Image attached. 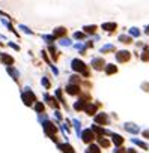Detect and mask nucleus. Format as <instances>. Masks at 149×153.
Segmentation results:
<instances>
[{"instance_id":"1","label":"nucleus","mask_w":149,"mask_h":153,"mask_svg":"<svg viewBox=\"0 0 149 153\" xmlns=\"http://www.w3.org/2000/svg\"><path fill=\"white\" fill-rule=\"evenodd\" d=\"M72 69L74 71H77V72H81L83 75H89V72H87V69H86V65L81 62V60H78V59H74L72 60Z\"/></svg>"},{"instance_id":"2","label":"nucleus","mask_w":149,"mask_h":153,"mask_svg":"<svg viewBox=\"0 0 149 153\" xmlns=\"http://www.w3.org/2000/svg\"><path fill=\"white\" fill-rule=\"evenodd\" d=\"M23 101H24L26 105H32L35 101H36V96H35V93L30 89H26L24 93H23Z\"/></svg>"},{"instance_id":"3","label":"nucleus","mask_w":149,"mask_h":153,"mask_svg":"<svg viewBox=\"0 0 149 153\" xmlns=\"http://www.w3.org/2000/svg\"><path fill=\"white\" fill-rule=\"evenodd\" d=\"M44 129H45V134L47 135H50V137L51 138H53V140H56V132H57V128H56V126L53 125V123H51V122H44Z\"/></svg>"},{"instance_id":"4","label":"nucleus","mask_w":149,"mask_h":153,"mask_svg":"<svg viewBox=\"0 0 149 153\" xmlns=\"http://www.w3.org/2000/svg\"><path fill=\"white\" fill-rule=\"evenodd\" d=\"M130 57H131V53H128V51H119V53L116 54V59H118V62H120V63L128 62Z\"/></svg>"},{"instance_id":"5","label":"nucleus","mask_w":149,"mask_h":153,"mask_svg":"<svg viewBox=\"0 0 149 153\" xmlns=\"http://www.w3.org/2000/svg\"><path fill=\"white\" fill-rule=\"evenodd\" d=\"M81 138H83V141H84V143H91V141L95 138L93 131H91V129H86V131H83V134H81Z\"/></svg>"},{"instance_id":"6","label":"nucleus","mask_w":149,"mask_h":153,"mask_svg":"<svg viewBox=\"0 0 149 153\" xmlns=\"http://www.w3.org/2000/svg\"><path fill=\"white\" fill-rule=\"evenodd\" d=\"M95 122H96V123H100V125H107V123H109V117H107V114H104V113L96 114Z\"/></svg>"},{"instance_id":"7","label":"nucleus","mask_w":149,"mask_h":153,"mask_svg":"<svg viewBox=\"0 0 149 153\" xmlns=\"http://www.w3.org/2000/svg\"><path fill=\"white\" fill-rule=\"evenodd\" d=\"M92 66H93L96 71H100V69H102L104 66H106V63H104L102 59H93V60H92Z\"/></svg>"},{"instance_id":"8","label":"nucleus","mask_w":149,"mask_h":153,"mask_svg":"<svg viewBox=\"0 0 149 153\" xmlns=\"http://www.w3.org/2000/svg\"><path fill=\"white\" fill-rule=\"evenodd\" d=\"M125 129L128 132H133V134H139V126H136L134 123H125Z\"/></svg>"},{"instance_id":"9","label":"nucleus","mask_w":149,"mask_h":153,"mask_svg":"<svg viewBox=\"0 0 149 153\" xmlns=\"http://www.w3.org/2000/svg\"><path fill=\"white\" fill-rule=\"evenodd\" d=\"M66 92H68L69 95H77L78 92H80V87L75 86V84H69V86L66 87Z\"/></svg>"},{"instance_id":"10","label":"nucleus","mask_w":149,"mask_h":153,"mask_svg":"<svg viewBox=\"0 0 149 153\" xmlns=\"http://www.w3.org/2000/svg\"><path fill=\"white\" fill-rule=\"evenodd\" d=\"M59 149L62 150L63 153H74L72 146H69V144H59Z\"/></svg>"},{"instance_id":"11","label":"nucleus","mask_w":149,"mask_h":153,"mask_svg":"<svg viewBox=\"0 0 149 153\" xmlns=\"http://www.w3.org/2000/svg\"><path fill=\"white\" fill-rule=\"evenodd\" d=\"M84 111L87 113V114H95V111H96V105L95 104H86V107H84Z\"/></svg>"},{"instance_id":"12","label":"nucleus","mask_w":149,"mask_h":153,"mask_svg":"<svg viewBox=\"0 0 149 153\" xmlns=\"http://www.w3.org/2000/svg\"><path fill=\"white\" fill-rule=\"evenodd\" d=\"M0 60H2L5 65H12L14 63V59L11 56H8V54H2V57H0Z\"/></svg>"},{"instance_id":"13","label":"nucleus","mask_w":149,"mask_h":153,"mask_svg":"<svg viewBox=\"0 0 149 153\" xmlns=\"http://www.w3.org/2000/svg\"><path fill=\"white\" fill-rule=\"evenodd\" d=\"M116 24L115 23H106V24H102V29L104 30H107V32H113V30H116Z\"/></svg>"},{"instance_id":"14","label":"nucleus","mask_w":149,"mask_h":153,"mask_svg":"<svg viewBox=\"0 0 149 153\" xmlns=\"http://www.w3.org/2000/svg\"><path fill=\"white\" fill-rule=\"evenodd\" d=\"M84 107H86V102H84V99H80V101H77L74 104V108L77 111H80V110H84Z\"/></svg>"},{"instance_id":"15","label":"nucleus","mask_w":149,"mask_h":153,"mask_svg":"<svg viewBox=\"0 0 149 153\" xmlns=\"http://www.w3.org/2000/svg\"><path fill=\"white\" fill-rule=\"evenodd\" d=\"M66 33V30L63 29V27H57V29L54 30V33H53V36L54 38H60V36H63Z\"/></svg>"},{"instance_id":"16","label":"nucleus","mask_w":149,"mask_h":153,"mask_svg":"<svg viewBox=\"0 0 149 153\" xmlns=\"http://www.w3.org/2000/svg\"><path fill=\"white\" fill-rule=\"evenodd\" d=\"M111 137H113V143H115L116 146H120V144L124 143V138H122L120 135H118V134H113Z\"/></svg>"},{"instance_id":"17","label":"nucleus","mask_w":149,"mask_h":153,"mask_svg":"<svg viewBox=\"0 0 149 153\" xmlns=\"http://www.w3.org/2000/svg\"><path fill=\"white\" fill-rule=\"evenodd\" d=\"M86 153H101V152H100V147H98V146H95V144H91V146L87 147Z\"/></svg>"},{"instance_id":"18","label":"nucleus","mask_w":149,"mask_h":153,"mask_svg":"<svg viewBox=\"0 0 149 153\" xmlns=\"http://www.w3.org/2000/svg\"><path fill=\"white\" fill-rule=\"evenodd\" d=\"M106 72L109 75H111V74H116L118 72V68L115 66V65H107V68H106Z\"/></svg>"},{"instance_id":"19","label":"nucleus","mask_w":149,"mask_h":153,"mask_svg":"<svg viewBox=\"0 0 149 153\" xmlns=\"http://www.w3.org/2000/svg\"><path fill=\"white\" fill-rule=\"evenodd\" d=\"M45 101H48V104H50L51 107H53V108H57V107H59V105H57V102H56L51 96H48V95H45Z\"/></svg>"},{"instance_id":"20","label":"nucleus","mask_w":149,"mask_h":153,"mask_svg":"<svg viewBox=\"0 0 149 153\" xmlns=\"http://www.w3.org/2000/svg\"><path fill=\"white\" fill-rule=\"evenodd\" d=\"M119 41H120V42H124V44H131V36L120 35V36H119Z\"/></svg>"},{"instance_id":"21","label":"nucleus","mask_w":149,"mask_h":153,"mask_svg":"<svg viewBox=\"0 0 149 153\" xmlns=\"http://www.w3.org/2000/svg\"><path fill=\"white\" fill-rule=\"evenodd\" d=\"M98 143H100V146H102V147H109L110 146V141L106 140V138H102V137L98 138Z\"/></svg>"},{"instance_id":"22","label":"nucleus","mask_w":149,"mask_h":153,"mask_svg":"<svg viewBox=\"0 0 149 153\" xmlns=\"http://www.w3.org/2000/svg\"><path fill=\"white\" fill-rule=\"evenodd\" d=\"M8 72H9V74L14 77V80H18V77H20V75H18V72H17L14 68H11V66H9V68H8Z\"/></svg>"},{"instance_id":"23","label":"nucleus","mask_w":149,"mask_h":153,"mask_svg":"<svg viewBox=\"0 0 149 153\" xmlns=\"http://www.w3.org/2000/svg\"><path fill=\"white\" fill-rule=\"evenodd\" d=\"M92 131H95L96 134H100V135H104V134H109L107 131H104V129H101V128H100V126H93V128H92Z\"/></svg>"},{"instance_id":"24","label":"nucleus","mask_w":149,"mask_h":153,"mask_svg":"<svg viewBox=\"0 0 149 153\" xmlns=\"http://www.w3.org/2000/svg\"><path fill=\"white\" fill-rule=\"evenodd\" d=\"M133 143H136L137 144V146H140V147H142V149H145V150H148V144H145L143 141H139V140H133Z\"/></svg>"},{"instance_id":"25","label":"nucleus","mask_w":149,"mask_h":153,"mask_svg":"<svg viewBox=\"0 0 149 153\" xmlns=\"http://www.w3.org/2000/svg\"><path fill=\"white\" fill-rule=\"evenodd\" d=\"M35 110H36L38 113H44V104L36 102V105H35Z\"/></svg>"},{"instance_id":"26","label":"nucleus","mask_w":149,"mask_h":153,"mask_svg":"<svg viewBox=\"0 0 149 153\" xmlns=\"http://www.w3.org/2000/svg\"><path fill=\"white\" fill-rule=\"evenodd\" d=\"M84 30H86L87 33H93V32L96 30V26H86Z\"/></svg>"},{"instance_id":"27","label":"nucleus","mask_w":149,"mask_h":153,"mask_svg":"<svg viewBox=\"0 0 149 153\" xmlns=\"http://www.w3.org/2000/svg\"><path fill=\"white\" fill-rule=\"evenodd\" d=\"M115 50V47L113 45H106V47H102L101 48V53H106V51H113Z\"/></svg>"},{"instance_id":"28","label":"nucleus","mask_w":149,"mask_h":153,"mask_svg":"<svg viewBox=\"0 0 149 153\" xmlns=\"http://www.w3.org/2000/svg\"><path fill=\"white\" fill-rule=\"evenodd\" d=\"M74 38H75V39H84V33H80V32H77V33L74 35Z\"/></svg>"},{"instance_id":"29","label":"nucleus","mask_w":149,"mask_h":153,"mask_svg":"<svg viewBox=\"0 0 149 153\" xmlns=\"http://www.w3.org/2000/svg\"><path fill=\"white\" fill-rule=\"evenodd\" d=\"M42 86L45 87V89H48V87H50V81H48L47 78H42Z\"/></svg>"},{"instance_id":"30","label":"nucleus","mask_w":149,"mask_h":153,"mask_svg":"<svg viewBox=\"0 0 149 153\" xmlns=\"http://www.w3.org/2000/svg\"><path fill=\"white\" fill-rule=\"evenodd\" d=\"M130 33L133 35V36H139V35H140V32H139L137 29H131V30H130Z\"/></svg>"},{"instance_id":"31","label":"nucleus","mask_w":149,"mask_h":153,"mask_svg":"<svg viewBox=\"0 0 149 153\" xmlns=\"http://www.w3.org/2000/svg\"><path fill=\"white\" fill-rule=\"evenodd\" d=\"M142 60H145V62H146V60H149V53H148V51H145V53H143Z\"/></svg>"},{"instance_id":"32","label":"nucleus","mask_w":149,"mask_h":153,"mask_svg":"<svg viewBox=\"0 0 149 153\" xmlns=\"http://www.w3.org/2000/svg\"><path fill=\"white\" fill-rule=\"evenodd\" d=\"M115 153H127V150H125V149H116Z\"/></svg>"},{"instance_id":"33","label":"nucleus","mask_w":149,"mask_h":153,"mask_svg":"<svg viewBox=\"0 0 149 153\" xmlns=\"http://www.w3.org/2000/svg\"><path fill=\"white\" fill-rule=\"evenodd\" d=\"M60 44H62V45H69V41L68 39H62V41H60Z\"/></svg>"},{"instance_id":"34","label":"nucleus","mask_w":149,"mask_h":153,"mask_svg":"<svg viewBox=\"0 0 149 153\" xmlns=\"http://www.w3.org/2000/svg\"><path fill=\"white\" fill-rule=\"evenodd\" d=\"M143 137H145V138H149V129L143 132Z\"/></svg>"},{"instance_id":"35","label":"nucleus","mask_w":149,"mask_h":153,"mask_svg":"<svg viewBox=\"0 0 149 153\" xmlns=\"http://www.w3.org/2000/svg\"><path fill=\"white\" fill-rule=\"evenodd\" d=\"M9 45H11V47H12V48H14V50H18V47H17V45H15V44H12V42H11V44H9Z\"/></svg>"},{"instance_id":"36","label":"nucleus","mask_w":149,"mask_h":153,"mask_svg":"<svg viewBox=\"0 0 149 153\" xmlns=\"http://www.w3.org/2000/svg\"><path fill=\"white\" fill-rule=\"evenodd\" d=\"M127 153H136V150H134V149H128Z\"/></svg>"},{"instance_id":"37","label":"nucleus","mask_w":149,"mask_h":153,"mask_svg":"<svg viewBox=\"0 0 149 153\" xmlns=\"http://www.w3.org/2000/svg\"><path fill=\"white\" fill-rule=\"evenodd\" d=\"M146 35H149V26L146 27Z\"/></svg>"}]
</instances>
